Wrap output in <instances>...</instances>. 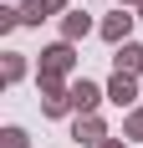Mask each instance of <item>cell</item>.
Returning a JSON list of instances; mask_svg holds the SVG:
<instances>
[{"instance_id":"obj_7","label":"cell","mask_w":143,"mask_h":148,"mask_svg":"<svg viewBox=\"0 0 143 148\" xmlns=\"http://www.w3.org/2000/svg\"><path fill=\"white\" fill-rule=\"evenodd\" d=\"M107 97H113L118 107H133V102H138V82H133L128 72H113V82H107Z\"/></svg>"},{"instance_id":"obj_5","label":"cell","mask_w":143,"mask_h":148,"mask_svg":"<svg viewBox=\"0 0 143 148\" xmlns=\"http://www.w3.org/2000/svg\"><path fill=\"white\" fill-rule=\"evenodd\" d=\"M72 138H77V143L102 148V143H107V128H102V118L92 112V118H77V123H72Z\"/></svg>"},{"instance_id":"obj_2","label":"cell","mask_w":143,"mask_h":148,"mask_svg":"<svg viewBox=\"0 0 143 148\" xmlns=\"http://www.w3.org/2000/svg\"><path fill=\"white\" fill-rule=\"evenodd\" d=\"M72 66H77V51H72V41H56L41 51V77H67Z\"/></svg>"},{"instance_id":"obj_6","label":"cell","mask_w":143,"mask_h":148,"mask_svg":"<svg viewBox=\"0 0 143 148\" xmlns=\"http://www.w3.org/2000/svg\"><path fill=\"white\" fill-rule=\"evenodd\" d=\"M56 10H67V0H26L21 5V26H41L46 15H56Z\"/></svg>"},{"instance_id":"obj_10","label":"cell","mask_w":143,"mask_h":148,"mask_svg":"<svg viewBox=\"0 0 143 148\" xmlns=\"http://www.w3.org/2000/svg\"><path fill=\"white\" fill-rule=\"evenodd\" d=\"M21 77H26V56L10 51V56H5V82H21Z\"/></svg>"},{"instance_id":"obj_1","label":"cell","mask_w":143,"mask_h":148,"mask_svg":"<svg viewBox=\"0 0 143 148\" xmlns=\"http://www.w3.org/2000/svg\"><path fill=\"white\" fill-rule=\"evenodd\" d=\"M41 112H46V118L72 112V87L61 82V77H41Z\"/></svg>"},{"instance_id":"obj_4","label":"cell","mask_w":143,"mask_h":148,"mask_svg":"<svg viewBox=\"0 0 143 148\" xmlns=\"http://www.w3.org/2000/svg\"><path fill=\"white\" fill-rule=\"evenodd\" d=\"M133 21H138V15H128V10H113V15H107V21H102V41H113V46H123V41H128V31H133Z\"/></svg>"},{"instance_id":"obj_11","label":"cell","mask_w":143,"mask_h":148,"mask_svg":"<svg viewBox=\"0 0 143 148\" xmlns=\"http://www.w3.org/2000/svg\"><path fill=\"white\" fill-rule=\"evenodd\" d=\"M123 133H128V138H143V107H128V118H123Z\"/></svg>"},{"instance_id":"obj_12","label":"cell","mask_w":143,"mask_h":148,"mask_svg":"<svg viewBox=\"0 0 143 148\" xmlns=\"http://www.w3.org/2000/svg\"><path fill=\"white\" fill-rule=\"evenodd\" d=\"M31 138H26V128H5V133H0V148H26Z\"/></svg>"},{"instance_id":"obj_16","label":"cell","mask_w":143,"mask_h":148,"mask_svg":"<svg viewBox=\"0 0 143 148\" xmlns=\"http://www.w3.org/2000/svg\"><path fill=\"white\" fill-rule=\"evenodd\" d=\"M138 21H143V5H138Z\"/></svg>"},{"instance_id":"obj_15","label":"cell","mask_w":143,"mask_h":148,"mask_svg":"<svg viewBox=\"0 0 143 148\" xmlns=\"http://www.w3.org/2000/svg\"><path fill=\"white\" fill-rule=\"evenodd\" d=\"M118 5H123V10H128V5H143V0H118Z\"/></svg>"},{"instance_id":"obj_3","label":"cell","mask_w":143,"mask_h":148,"mask_svg":"<svg viewBox=\"0 0 143 148\" xmlns=\"http://www.w3.org/2000/svg\"><path fill=\"white\" fill-rule=\"evenodd\" d=\"M102 97H107V92H102L97 82H87V77H77V82H72V107H77V118H92Z\"/></svg>"},{"instance_id":"obj_14","label":"cell","mask_w":143,"mask_h":148,"mask_svg":"<svg viewBox=\"0 0 143 148\" xmlns=\"http://www.w3.org/2000/svg\"><path fill=\"white\" fill-rule=\"evenodd\" d=\"M102 148H128V143H118V138H107V143H102Z\"/></svg>"},{"instance_id":"obj_13","label":"cell","mask_w":143,"mask_h":148,"mask_svg":"<svg viewBox=\"0 0 143 148\" xmlns=\"http://www.w3.org/2000/svg\"><path fill=\"white\" fill-rule=\"evenodd\" d=\"M21 26V10H0V31H15Z\"/></svg>"},{"instance_id":"obj_8","label":"cell","mask_w":143,"mask_h":148,"mask_svg":"<svg viewBox=\"0 0 143 148\" xmlns=\"http://www.w3.org/2000/svg\"><path fill=\"white\" fill-rule=\"evenodd\" d=\"M113 66L128 72V77H138V72H143V46H138V41H123V46L113 51Z\"/></svg>"},{"instance_id":"obj_9","label":"cell","mask_w":143,"mask_h":148,"mask_svg":"<svg viewBox=\"0 0 143 148\" xmlns=\"http://www.w3.org/2000/svg\"><path fill=\"white\" fill-rule=\"evenodd\" d=\"M87 31H92V15L87 10H67L61 15V41H82Z\"/></svg>"}]
</instances>
